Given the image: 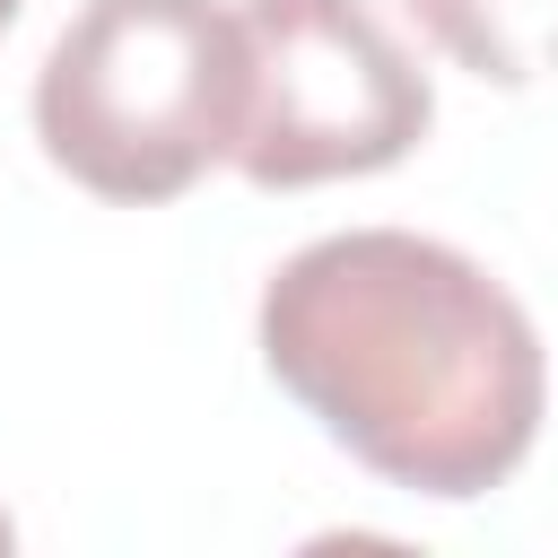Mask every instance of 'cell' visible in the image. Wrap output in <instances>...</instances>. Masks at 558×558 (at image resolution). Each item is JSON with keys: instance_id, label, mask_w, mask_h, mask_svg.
I'll list each match as a JSON object with an SVG mask.
<instances>
[{"instance_id": "obj_5", "label": "cell", "mask_w": 558, "mask_h": 558, "mask_svg": "<svg viewBox=\"0 0 558 558\" xmlns=\"http://www.w3.org/2000/svg\"><path fill=\"white\" fill-rule=\"evenodd\" d=\"M17 9H26V0H0V35H9V17H17Z\"/></svg>"}, {"instance_id": "obj_6", "label": "cell", "mask_w": 558, "mask_h": 558, "mask_svg": "<svg viewBox=\"0 0 558 558\" xmlns=\"http://www.w3.org/2000/svg\"><path fill=\"white\" fill-rule=\"evenodd\" d=\"M9 541H17V532H9V514H0V549H9Z\"/></svg>"}, {"instance_id": "obj_2", "label": "cell", "mask_w": 558, "mask_h": 558, "mask_svg": "<svg viewBox=\"0 0 558 558\" xmlns=\"http://www.w3.org/2000/svg\"><path fill=\"white\" fill-rule=\"evenodd\" d=\"M253 61L227 0H78L35 70V140L96 201H174L244 131Z\"/></svg>"}, {"instance_id": "obj_4", "label": "cell", "mask_w": 558, "mask_h": 558, "mask_svg": "<svg viewBox=\"0 0 558 558\" xmlns=\"http://www.w3.org/2000/svg\"><path fill=\"white\" fill-rule=\"evenodd\" d=\"M410 17L488 87H532L558 70V0H410Z\"/></svg>"}, {"instance_id": "obj_1", "label": "cell", "mask_w": 558, "mask_h": 558, "mask_svg": "<svg viewBox=\"0 0 558 558\" xmlns=\"http://www.w3.org/2000/svg\"><path fill=\"white\" fill-rule=\"evenodd\" d=\"M253 323L270 384L410 497H488L541 436V331L514 288L445 235H314L270 270Z\"/></svg>"}, {"instance_id": "obj_3", "label": "cell", "mask_w": 558, "mask_h": 558, "mask_svg": "<svg viewBox=\"0 0 558 558\" xmlns=\"http://www.w3.org/2000/svg\"><path fill=\"white\" fill-rule=\"evenodd\" d=\"M235 17L253 96L227 166L244 183L305 192L340 174H384L427 140V70L375 17V0H244Z\"/></svg>"}]
</instances>
